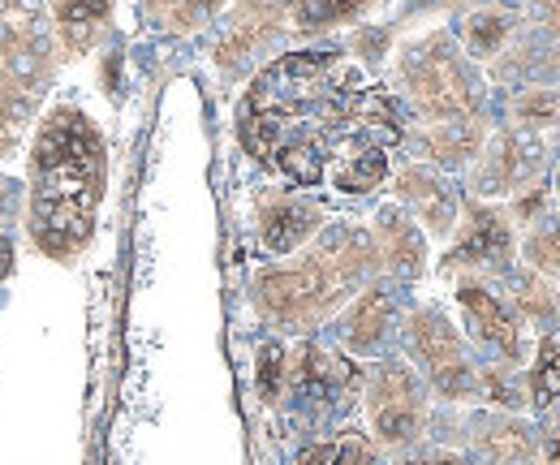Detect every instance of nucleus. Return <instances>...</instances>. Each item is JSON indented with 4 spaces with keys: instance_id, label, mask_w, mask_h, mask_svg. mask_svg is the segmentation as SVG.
Listing matches in <instances>:
<instances>
[{
    "instance_id": "nucleus-35",
    "label": "nucleus",
    "mask_w": 560,
    "mask_h": 465,
    "mask_svg": "<svg viewBox=\"0 0 560 465\" xmlns=\"http://www.w3.org/2000/svg\"><path fill=\"white\" fill-rule=\"evenodd\" d=\"M488 0H415L410 13H427V9H453V13H470V9H483Z\"/></svg>"
},
{
    "instance_id": "nucleus-18",
    "label": "nucleus",
    "mask_w": 560,
    "mask_h": 465,
    "mask_svg": "<svg viewBox=\"0 0 560 465\" xmlns=\"http://www.w3.org/2000/svg\"><path fill=\"white\" fill-rule=\"evenodd\" d=\"M406 142H415L422 164L453 173V168H470L488 142V121H453V126H410Z\"/></svg>"
},
{
    "instance_id": "nucleus-2",
    "label": "nucleus",
    "mask_w": 560,
    "mask_h": 465,
    "mask_svg": "<svg viewBox=\"0 0 560 465\" xmlns=\"http://www.w3.org/2000/svg\"><path fill=\"white\" fill-rule=\"evenodd\" d=\"M108 190V147L100 126L73 108H52L31 147V177H26V233L39 255L73 264L100 224V207Z\"/></svg>"
},
{
    "instance_id": "nucleus-12",
    "label": "nucleus",
    "mask_w": 560,
    "mask_h": 465,
    "mask_svg": "<svg viewBox=\"0 0 560 465\" xmlns=\"http://www.w3.org/2000/svg\"><path fill=\"white\" fill-rule=\"evenodd\" d=\"M462 444L466 457L479 465H539L544 462V435L522 414L504 409H479L462 418Z\"/></svg>"
},
{
    "instance_id": "nucleus-7",
    "label": "nucleus",
    "mask_w": 560,
    "mask_h": 465,
    "mask_svg": "<svg viewBox=\"0 0 560 465\" xmlns=\"http://www.w3.org/2000/svg\"><path fill=\"white\" fill-rule=\"evenodd\" d=\"M548 177V133L500 126L488 133L479 160L470 164V195L483 202L522 199Z\"/></svg>"
},
{
    "instance_id": "nucleus-15",
    "label": "nucleus",
    "mask_w": 560,
    "mask_h": 465,
    "mask_svg": "<svg viewBox=\"0 0 560 465\" xmlns=\"http://www.w3.org/2000/svg\"><path fill=\"white\" fill-rule=\"evenodd\" d=\"M328 224V211L315 199H302V195H264L255 202V233H259V246L268 255H298L302 246H311L319 237V229Z\"/></svg>"
},
{
    "instance_id": "nucleus-24",
    "label": "nucleus",
    "mask_w": 560,
    "mask_h": 465,
    "mask_svg": "<svg viewBox=\"0 0 560 465\" xmlns=\"http://www.w3.org/2000/svg\"><path fill=\"white\" fill-rule=\"evenodd\" d=\"M142 9H147V18L160 31H168V35H195V31L211 26L229 9V0H142Z\"/></svg>"
},
{
    "instance_id": "nucleus-5",
    "label": "nucleus",
    "mask_w": 560,
    "mask_h": 465,
    "mask_svg": "<svg viewBox=\"0 0 560 465\" xmlns=\"http://www.w3.org/2000/svg\"><path fill=\"white\" fill-rule=\"evenodd\" d=\"M401 340H406V353L415 358L422 384L435 397L457 400V405L479 397V362L470 353V340L457 333V324L440 306H415L401 319Z\"/></svg>"
},
{
    "instance_id": "nucleus-13",
    "label": "nucleus",
    "mask_w": 560,
    "mask_h": 465,
    "mask_svg": "<svg viewBox=\"0 0 560 465\" xmlns=\"http://www.w3.org/2000/svg\"><path fill=\"white\" fill-rule=\"evenodd\" d=\"M401 324V302L388 280H371L350 298V306L337 315V345L350 358H375Z\"/></svg>"
},
{
    "instance_id": "nucleus-8",
    "label": "nucleus",
    "mask_w": 560,
    "mask_h": 465,
    "mask_svg": "<svg viewBox=\"0 0 560 465\" xmlns=\"http://www.w3.org/2000/svg\"><path fill=\"white\" fill-rule=\"evenodd\" d=\"M517 255V224L509 216L504 202H483L475 195L462 199L457 211V229H453V246L444 251L440 271L457 276H504Z\"/></svg>"
},
{
    "instance_id": "nucleus-30",
    "label": "nucleus",
    "mask_w": 560,
    "mask_h": 465,
    "mask_svg": "<svg viewBox=\"0 0 560 465\" xmlns=\"http://www.w3.org/2000/svg\"><path fill=\"white\" fill-rule=\"evenodd\" d=\"M52 31L44 0H0V35H39Z\"/></svg>"
},
{
    "instance_id": "nucleus-19",
    "label": "nucleus",
    "mask_w": 560,
    "mask_h": 465,
    "mask_svg": "<svg viewBox=\"0 0 560 465\" xmlns=\"http://www.w3.org/2000/svg\"><path fill=\"white\" fill-rule=\"evenodd\" d=\"M113 22V0H52V31L66 57H86Z\"/></svg>"
},
{
    "instance_id": "nucleus-17",
    "label": "nucleus",
    "mask_w": 560,
    "mask_h": 465,
    "mask_svg": "<svg viewBox=\"0 0 560 465\" xmlns=\"http://www.w3.org/2000/svg\"><path fill=\"white\" fill-rule=\"evenodd\" d=\"M52 31L39 35H0V91L44 104V91L52 86Z\"/></svg>"
},
{
    "instance_id": "nucleus-23",
    "label": "nucleus",
    "mask_w": 560,
    "mask_h": 465,
    "mask_svg": "<svg viewBox=\"0 0 560 465\" xmlns=\"http://www.w3.org/2000/svg\"><path fill=\"white\" fill-rule=\"evenodd\" d=\"M517 255L522 267H530L535 276L544 280H560V211H539L535 220L522 224V237H517Z\"/></svg>"
},
{
    "instance_id": "nucleus-10",
    "label": "nucleus",
    "mask_w": 560,
    "mask_h": 465,
    "mask_svg": "<svg viewBox=\"0 0 560 465\" xmlns=\"http://www.w3.org/2000/svg\"><path fill=\"white\" fill-rule=\"evenodd\" d=\"M457 306H462V319H466V333L475 345L491 349L504 367H517L526 362V333H522V319L513 315V306L504 302V293L491 284L488 276H462L457 280Z\"/></svg>"
},
{
    "instance_id": "nucleus-4",
    "label": "nucleus",
    "mask_w": 560,
    "mask_h": 465,
    "mask_svg": "<svg viewBox=\"0 0 560 465\" xmlns=\"http://www.w3.org/2000/svg\"><path fill=\"white\" fill-rule=\"evenodd\" d=\"M393 86L397 104L406 108V130L488 121V82L448 31L410 39L393 61Z\"/></svg>"
},
{
    "instance_id": "nucleus-25",
    "label": "nucleus",
    "mask_w": 560,
    "mask_h": 465,
    "mask_svg": "<svg viewBox=\"0 0 560 465\" xmlns=\"http://www.w3.org/2000/svg\"><path fill=\"white\" fill-rule=\"evenodd\" d=\"M509 126L535 133L560 130V86H522L509 104Z\"/></svg>"
},
{
    "instance_id": "nucleus-36",
    "label": "nucleus",
    "mask_w": 560,
    "mask_h": 465,
    "mask_svg": "<svg viewBox=\"0 0 560 465\" xmlns=\"http://www.w3.org/2000/svg\"><path fill=\"white\" fill-rule=\"evenodd\" d=\"M13 271V237L9 233H0V280Z\"/></svg>"
},
{
    "instance_id": "nucleus-31",
    "label": "nucleus",
    "mask_w": 560,
    "mask_h": 465,
    "mask_svg": "<svg viewBox=\"0 0 560 465\" xmlns=\"http://www.w3.org/2000/svg\"><path fill=\"white\" fill-rule=\"evenodd\" d=\"M284 367H289V349L280 345V340H268L264 349H259V362H255V388H259V397L272 400L280 397V388H284Z\"/></svg>"
},
{
    "instance_id": "nucleus-9",
    "label": "nucleus",
    "mask_w": 560,
    "mask_h": 465,
    "mask_svg": "<svg viewBox=\"0 0 560 465\" xmlns=\"http://www.w3.org/2000/svg\"><path fill=\"white\" fill-rule=\"evenodd\" d=\"M358 388H362V375H358V367H353L346 353L306 340V345L289 358V367H284V388H280V393L289 397V405H293L298 414L319 418V414L346 409Z\"/></svg>"
},
{
    "instance_id": "nucleus-22",
    "label": "nucleus",
    "mask_w": 560,
    "mask_h": 465,
    "mask_svg": "<svg viewBox=\"0 0 560 465\" xmlns=\"http://www.w3.org/2000/svg\"><path fill=\"white\" fill-rule=\"evenodd\" d=\"M380 0H284L289 35H328L337 26L362 22Z\"/></svg>"
},
{
    "instance_id": "nucleus-33",
    "label": "nucleus",
    "mask_w": 560,
    "mask_h": 465,
    "mask_svg": "<svg viewBox=\"0 0 560 465\" xmlns=\"http://www.w3.org/2000/svg\"><path fill=\"white\" fill-rule=\"evenodd\" d=\"M18 202H22V186H18L13 177H0V233L13 229V220H18Z\"/></svg>"
},
{
    "instance_id": "nucleus-3",
    "label": "nucleus",
    "mask_w": 560,
    "mask_h": 465,
    "mask_svg": "<svg viewBox=\"0 0 560 465\" xmlns=\"http://www.w3.org/2000/svg\"><path fill=\"white\" fill-rule=\"evenodd\" d=\"M375 246L358 224H324L311 246H302L289 264L259 267L250 280V302L268 328L284 336L319 333L337 319L350 298L375 280Z\"/></svg>"
},
{
    "instance_id": "nucleus-27",
    "label": "nucleus",
    "mask_w": 560,
    "mask_h": 465,
    "mask_svg": "<svg viewBox=\"0 0 560 465\" xmlns=\"http://www.w3.org/2000/svg\"><path fill=\"white\" fill-rule=\"evenodd\" d=\"M298 465H380V449L362 431H341L332 440H319L302 453Z\"/></svg>"
},
{
    "instance_id": "nucleus-34",
    "label": "nucleus",
    "mask_w": 560,
    "mask_h": 465,
    "mask_svg": "<svg viewBox=\"0 0 560 465\" xmlns=\"http://www.w3.org/2000/svg\"><path fill=\"white\" fill-rule=\"evenodd\" d=\"M401 465H479V462H475V457H466V453H457V449H427V453L406 457Z\"/></svg>"
},
{
    "instance_id": "nucleus-14",
    "label": "nucleus",
    "mask_w": 560,
    "mask_h": 465,
    "mask_svg": "<svg viewBox=\"0 0 560 465\" xmlns=\"http://www.w3.org/2000/svg\"><path fill=\"white\" fill-rule=\"evenodd\" d=\"M388 182H393V202L406 207V211L419 220L422 233H431V237H440V242L453 237L462 199L453 195V186H448V177H444L440 168H431V164H422V160H410V164H401Z\"/></svg>"
},
{
    "instance_id": "nucleus-6",
    "label": "nucleus",
    "mask_w": 560,
    "mask_h": 465,
    "mask_svg": "<svg viewBox=\"0 0 560 465\" xmlns=\"http://www.w3.org/2000/svg\"><path fill=\"white\" fill-rule=\"evenodd\" d=\"M362 400H366V422H371L375 449H410L427 435L431 388L422 384V375L410 362H401V358L375 362L371 375L362 380Z\"/></svg>"
},
{
    "instance_id": "nucleus-32",
    "label": "nucleus",
    "mask_w": 560,
    "mask_h": 465,
    "mask_svg": "<svg viewBox=\"0 0 560 465\" xmlns=\"http://www.w3.org/2000/svg\"><path fill=\"white\" fill-rule=\"evenodd\" d=\"M530 35H539L548 48L560 53V0H526Z\"/></svg>"
},
{
    "instance_id": "nucleus-16",
    "label": "nucleus",
    "mask_w": 560,
    "mask_h": 465,
    "mask_svg": "<svg viewBox=\"0 0 560 465\" xmlns=\"http://www.w3.org/2000/svg\"><path fill=\"white\" fill-rule=\"evenodd\" d=\"M371 246H375V264L388 280H419L427 271V233L419 229V220L397 202H384L375 211Z\"/></svg>"
},
{
    "instance_id": "nucleus-29",
    "label": "nucleus",
    "mask_w": 560,
    "mask_h": 465,
    "mask_svg": "<svg viewBox=\"0 0 560 465\" xmlns=\"http://www.w3.org/2000/svg\"><path fill=\"white\" fill-rule=\"evenodd\" d=\"M35 113H39V104L0 91V160H9L18 151V142L26 138V126L35 121Z\"/></svg>"
},
{
    "instance_id": "nucleus-11",
    "label": "nucleus",
    "mask_w": 560,
    "mask_h": 465,
    "mask_svg": "<svg viewBox=\"0 0 560 465\" xmlns=\"http://www.w3.org/2000/svg\"><path fill=\"white\" fill-rule=\"evenodd\" d=\"M289 35V18H284V0H237L229 22H224V35L215 44V69L220 73H242L255 61H264L280 39Z\"/></svg>"
},
{
    "instance_id": "nucleus-21",
    "label": "nucleus",
    "mask_w": 560,
    "mask_h": 465,
    "mask_svg": "<svg viewBox=\"0 0 560 465\" xmlns=\"http://www.w3.org/2000/svg\"><path fill=\"white\" fill-rule=\"evenodd\" d=\"M504 302L513 306V315L517 319H526V324H535V328H557L560 324V293L552 289V280H544V276H535L530 267H509L504 276Z\"/></svg>"
},
{
    "instance_id": "nucleus-20",
    "label": "nucleus",
    "mask_w": 560,
    "mask_h": 465,
    "mask_svg": "<svg viewBox=\"0 0 560 465\" xmlns=\"http://www.w3.org/2000/svg\"><path fill=\"white\" fill-rule=\"evenodd\" d=\"M522 18L517 13H509V9H470L466 18H462V53L475 61V66H495L504 53H509V44L517 39V26Z\"/></svg>"
},
{
    "instance_id": "nucleus-37",
    "label": "nucleus",
    "mask_w": 560,
    "mask_h": 465,
    "mask_svg": "<svg viewBox=\"0 0 560 465\" xmlns=\"http://www.w3.org/2000/svg\"><path fill=\"white\" fill-rule=\"evenodd\" d=\"M552 190H557V207H560V155H557V177H552Z\"/></svg>"
},
{
    "instance_id": "nucleus-28",
    "label": "nucleus",
    "mask_w": 560,
    "mask_h": 465,
    "mask_svg": "<svg viewBox=\"0 0 560 465\" xmlns=\"http://www.w3.org/2000/svg\"><path fill=\"white\" fill-rule=\"evenodd\" d=\"M479 400H488L504 414H517L530 405V393H526V375H517V367H504V362H491V367H479Z\"/></svg>"
},
{
    "instance_id": "nucleus-26",
    "label": "nucleus",
    "mask_w": 560,
    "mask_h": 465,
    "mask_svg": "<svg viewBox=\"0 0 560 465\" xmlns=\"http://www.w3.org/2000/svg\"><path fill=\"white\" fill-rule=\"evenodd\" d=\"M526 393H530V405H539V409L560 400V324L548 328L535 349V367L526 371Z\"/></svg>"
},
{
    "instance_id": "nucleus-1",
    "label": "nucleus",
    "mask_w": 560,
    "mask_h": 465,
    "mask_svg": "<svg viewBox=\"0 0 560 465\" xmlns=\"http://www.w3.org/2000/svg\"><path fill=\"white\" fill-rule=\"evenodd\" d=\"M237 138L264 168L311 190L366 142L401 147L406 108L346 48L311 44L259 66L237 104Z\"/></svg>"
}]
</instances>
